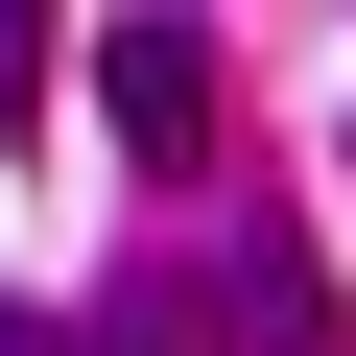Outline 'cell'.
Returning <instances> with one entry per match:
<instances>
[{
    "instance_id": "cell-2",
    "label": "cell",
    "mask_w": 356,
    "mask_h": 356,
    "mask_svg": "<svg viewBox=\"0 0 356 356\" xmlns=\"http://www.w3.org/2000/svg\"><path fill=\"white\" fill-rule=\"evenodd\" d=\"M214 332H238V356H356V309H332L309 238H238V261H214Z\"/></svg>"
},
{
    "instance_id": "cell-1",
    "label": "cell",
    "mask_w": 356,
    "mask_h": 356,
    "mask_svg": "<svg viewBox=\"0 0 356 356\" xmlns=\"http://www.w3.org/2000/svg\"><path fill=\"white\" fill-rule=\"evenodd\" d=\"M95 119H119V166H214V24L191 0L95 24Z\"/></svg>"
},
{
    "instance_id": "cell-4",
    "label": "cell",
    "mask_w": 356,
    "mask_h": 356,
    "mask_svg": "<svg viewBox=\"0 0 356 356\" xmlns=\"http://www.w3.org/2000/svg\"><path fill=\"white\" fill-rule=\"evenodd\" d=\"M0 356H119V332H72V309H0Z\"/></svg>"
},
{
    "instance_id": "cell-3",
    "label": "cell",
    "mask_w": 356,
    "mask_h": 356,
    "mask_svg": "<svg viewBox=\"0 0 356 356\" xmlns=\"http://www.w3.org/2000/svg\"><path fill=\"white\" fill-rule=\"evenodd\" d=\"M0 119H48V0H0Z\"/></svg>"
}]
</instances>
